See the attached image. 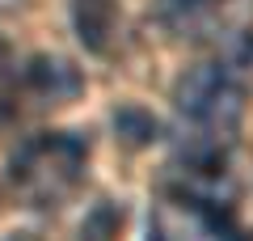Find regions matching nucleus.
I'll return each instance as SVG.
<instances>
[{
    "label": "nucleus",
    "instance_id": "f257e3e1",
    "mask_svg": "<svg viewBox=\"0 0 253 241\" xmlns=\"http://www.w3.org/2000/svg\"><path fill=\"white\" fill-rule=\"evenodd\" d=\"M241 80L228 63L207 60L194 63L186 76L177 80V115L186 119V127L194 131V140L181 148V157L199 161H228V144L241 123Z\"/></svg>",
    "mask_w": 253,
    "mask_h": 241
},
{
    "label": "nucleus",
    "instance_id": "f03ea898",
    "mask_svg": "<svg viewBox=\"0 0 253 241\" xmlns=\"http://www.w3.org/2000/svg\"><path fill=\"white\" fill-rule=\"evenodd\" d=\"M84 144L76 135H38L13 161V182L30 203H59L81 182Z\"/></svg>",
    "mask_w": 253,
    "mask_h": 241
},
{
    "label": "nucleus",
    "instance_id": "7ed1b4c3",
    "mask_svg": "<svg viewBox=\"0 0 253 241\" xmlns=\"http://www.w3.org/2000/svg\"><path fill=\"white\" fill-rule=\"evenodd\" d=\"M26 85L46 102H63V98H76L84 80L68 60H59V55H38V60L26 63Z\"/></svg>",
    "mask_w": 253,
    "mask_h": 241
},
{
    "label": "nucleus",
    "instance_id": "20e7f679",
    "mask_svg": "<svg viewBox=\"0 0 253 241\" xmlns=\"http://www.w3.org/2000/svg\"><path fill=\"white\" fill-rule=\"evenodd\" d=\"M76 34L89 51H106L114 34V0H76Z\"/></svg>",
    "mask_w": 253,
    "mask_h": 241
},
{
    "label": "nucleus",
    "instance_id": "39448f33",
    "mask_svg": "<svg viewBox=\"0 0 253 241\" xmlns=\"http://www.w3.org/2000/svg\"><path fill=\"white\" fill-rule=\"evenodd\" d=\"M114 131L123 135L126 144H148V140L156 135V123L144 115V110H135V106H123V110L114 115Z\"/></svg>",
    "mask_w": 253,
    "mask_h": 241
},
{
    "label": "nucleus",
    "instance_id": "423d86ee",
    "mask_svg": "<svg viewBox=\"0 0 253 241\" xmlns=\"http://www.w3.org/2000/svg\"><path fill=\"white\" fill-rule=\"evenodd\" d=\"M165 4H169L173 13H199L203 4H207V0H165Z\"/></svg>",
    "mask_w": 253,
    "mask_h": 241
},
{
    "label": "nucleus",
    "instance_id": "0eeeda50",
    "mask_svg": "<svg viewBox=\"0 0 253 241\" xmlns=\"http://www.w3.org/2000/svg\"><path fill=\"white\" fill-rule=\"evenodd\" d=\"M148 241H173V237H169V233H161V229H152V233H148Z\"/></svg>",
    "mask_w": 253,
    "mask_h": 241
},
{
    "label": "nucleus",
    "instance_id": "6e6552de",
    "mask_svg": "<svg viewBox=\"0 0 253 241\" xmlns=\"http://www.w3.org/2000/svg\"><path fill=\"white\" fill-rule=\"evenodd\" d=\"M13 4H21V0H0V9H13Z\"/></svg>",
    "mask_w": 253,
    "mask_h": 241
}]
</instances>
